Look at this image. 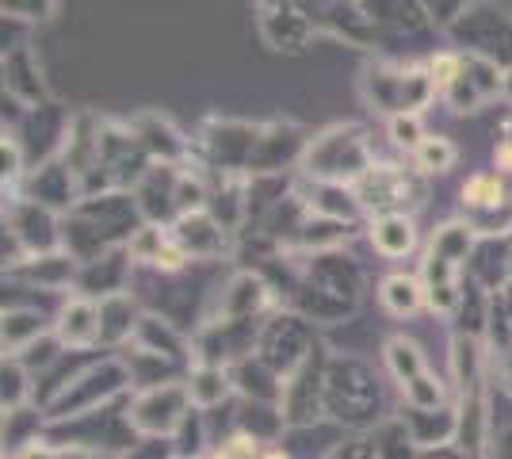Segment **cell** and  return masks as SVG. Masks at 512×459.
<instances>
[{
    "instance_id": "6da1fadb",
    "label": "cell",
    "mask_w": 512,
    "mask_h": 459,
    "mask_svg": "<svg viewBox=\"0 0 512 459\" xmlns=\"http://www.w3.org/2000/svg\"><path fill=\"white\" fill-rule=\"evenodd\" d=\"M467 199L470 203H478V207H486V203H501V184L490 180V176H478V180H470L467 184Z\"/></svg>"
},
{
    "instance_id": "7a4b0ae2",
    "label": "cell",
    "mask_w": 512,
    "mask_h": 459,
    "mask_svg": "<svg viewBox=\"0 0 512 459\" xmlns=\"http://www.w3.org/2000/svg\"><path fill=\"white\" fill-rule=\"evenodd\" d=\"M421 161H425L428 169H444V165H451V146H444V142H425L421 146Z\"/></svg>"
},
{
    "instance_id": "3957f363",
    "label": "cell",
    "mask_w": 512,
    "mask_h": 459,
    "mask_svg": "<svg viewBox=\"0 0 512 459\" xmlns=\"http://www.w3.org/2000/svg\"><path fill=\"white\" fill-rule=\"evenodd\" d=\"M432 81L436 85H451L455 81V58H436L432 62Z\"/></svg>"
},
{
    "instance_id": "277c9868",
    "label": "cell",
    "mask_w": 512,
    "mask_h": 459,
    "mask_svg": "<svg viewBox=\"0 0 512 459\" xmlns=\"http://www.w3.org/2000/svg\"><path fill=\"white\" fill-rule=\"evenodd\" d=\"M497 157H501V165H505V169H512V142H509V146H501V153H497Z\"/></svg>"
},
{
    "instance_id": "5b68a950",
    "label": "cell",
    "mask_w": 512,
    "mask_h": 459,
    "mask_svg": "<svg viewBox=\"0 0 512 459\" xmlns=\"http://www.w3.org/2000/svg\"><path fill=\"white\" fill-rule=\"evenodd\" d=\"M256 459H283V456H279V452H272V456H256Z\"/></svg>"
}]
</instances>
